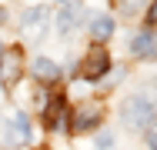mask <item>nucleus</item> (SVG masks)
I'll return each instance as SVG.
<instances>
[{"instance_id":"nucleus-10","label":"nucleus","mask_w":157,"mask_h":150,"mask_svg":"<svg viewBox=\"0 0 157 150\" xmlns=\"http://www.w3.org/2000/svg\"><path fill=\"white\" fill-rule=\"evenodd\" d=\"M63 110H67V100H63V97H54V100L44 107V120H47L50 130H60L63 127Z\"/></svg>"},{"instance_id":"nucleus-7","label":"nucleus","mask_w":157,"mask_h":150,"mask_svg":"<svg viewBox=\"0 0 157 150\" xmlns=\"http://www.w3.org/2000/svg\"><path fill=\"white\" fill-rule=\"evenodd\" d=\"M80 13H84V10H80V3H67L60 13H57V33H60V37H67L70 30L80 24Z\"/></svg>"},{"instance_id":"nucleus-3","label":"nucleus","mask_w":157,"mask_h":150,"mask_svg":"<svg viewBox=\"0 0 157 150\" xmlns=\"http://www.w3.org/2000/svg\"><path fill=\"white\" fill-rule=\"evenodd\" d=\"M20 73H24V54H20V47L3 50V54H0V84H3L7 90L17 87Z\"/></svg>"},{"instance_id":"nucleus-1","label":"nucleus","mask_w":157,"mask_h":150,"mask_svg":"<svg viewBox=\"0 0 157 150\" xmlns=\"http://www.w3.org/2000/svg\"><path fill=\"white\" fill-rule=\"evenodd\" d=\"M154 97L151 93H134L130 100H124V110H121V117L130 130H144V127H151V120H154Z\"/></svg>"},{"instance_id":"nucleus-4","label":"nucleus","mask_w":157,"mask_h":150,"mask_svg":"<svg viewBox=\"0 0 157 150\" xmlns=\"http://www.w3.org/2000/svg\"><path fill=\"white\" fill-rule=\"evenodd\" d=\"M3 144H7V147H24V144H30V120L24 117V114H13V117L7 120V127H3Z\"/></svg>"},{"instance_id":"nucleus-13","label":"nucleus","mask_w":157,"mask_h":150,"mask_svg":"<svg viewBox=\"0 0 157 150\" xmlns=\"http://www.w3.org/2000/svg\"><path fill=\"white\" fill-rule=\"evenodd\" d=\"M147 147H151V150H157V123L147 130Z\"/></svg>"},{"instance_id":"nucleus-16","label":"nucleus","mask_w":157,"mask_h":150,"mask_svg":"<svg viewBox=\"0 0 157 150\" xmlns=\"http://www.w3.org/2000/svg\"><path fill=\"white\" fill-rule=\"evenodd\" d=\"M0 54H3V43H0Z\"/></svg>"},{"instance_id":"nucleus-6","label":"nucleus","mask_w":157,"mask_h":150,"mask_svg":"<svg viewBox=\"0 0 157 150\" xmlns=\"http://www.w3.org/2000/svg\"><path fill=\"white\" fill-rule=\"evenodd\" d=\"M97 123H100V107H94V103H84V107H77L70 130H74V133H84V130H94Z\"/></svg>"},{"instance_id":"nucleus-12","label":"nucleus","mask_w":157,"mask_h":150,"mask_svg":"<svg viewBox=\"0 0 157 150\" xmlns=\"http://www.w3.org/2000/svg\"><path fill=\"white\" fill-rule=\"evenodd\" d=\"M147 24H151V27H157V0L147 7Z\"/></svg>"},{"instance_id":"nucleus-5","label":"nucleus","mask_w":157,"mask_h":150,"mask_svg":"<svg viewBox=\"0 0 157 150\" xmlns=\"http://www.w3.org/2000/svg\"><path fill=\"white\" fill-rule=\"evenodd\" d=\"M107 67H110L107 50H104V47H94V50L87 54V60H84V77H87V80H97V77L107 73Z\"/></svg>"},{"instance_id":"nucleus-11","label":"nucleus","mask_w":157,"mask_h":150,"mask_svg":"<svg viewBox=\"0 0 157 150\" xmlns=\"http://www.w3.org/2000/svg\"><path fill=\"white\" fill-rule=\"evenodd\" d=\"M90 33H94V40H110V33H114V20L110 17H94V24H90Z\"/></svg>"},{"instance_id":"nucleus-9","label":"nucleus","mask_w":157,"mask_h":150,"mask_svg":"<svg viewBox=\"0 0 157 150\" xmlns=\"http://www.w3.org/2000/svg\"><path fill=\"white\" fill-rule=\"evenodd\" d=\"M130 50H134L137 57H154L157 54V33L154 30H140V33L130 40Z\"/></svg>"},{"instance_id":"nucleus-15","label":"nucleus","mask_w":157,"mask_h":150,"mask_svg":"<svg viewBox=\"0 0 157 150\" xmlns=\"http://www.w3.org/2000/svg\"><path fill=\"white\" fill-rule=\"evenodd\" d=\"M137 7H140V0H124V13H134Z\"/></svg>"},{"instance_id":"nucleus-2","label":"nucleus","mask_w":157,"mask_h":150,"mask_svg":"<svg viewBox=\"0 0 157 150\" xmlns=\"http://www.w3.org/2000/svg\"><path fill=\"white\" fill-rule=\"evenodd\" d=\"M47 24H50V10L47 7H30L24 17H20V33L37 43V40H44L47 37Z\"/></svg>"},{"instance_id":"nucleus-8","label":"nucleus","mask_w":157,"mask_h":150,"mask_svg":"<svg viewBox=\"0 0 157 150\" xmlns=\"http://www.w3.org/2000/svg\"><path fill=\"white\" fill-rule=\"evenodd\" d=\"M30 73L40 80V84H54V80L60 77V67H57L54 60H47V57H37L30 63Z\"/></svg>"},{"instance_id":"nucleus-14","label":"nucleus","mask_w":157,"mask_h":150,"mask_svg":"<svg viewBox=\"0 0 157 150\" xmlns=\"http://www.w3.org/2000/svg\"><path fill=\"white\" fill-rule=\"evenodd\" d=\"M110 147V133H100V140H97V150H107Z\"/></svg>"}]
</instances>
